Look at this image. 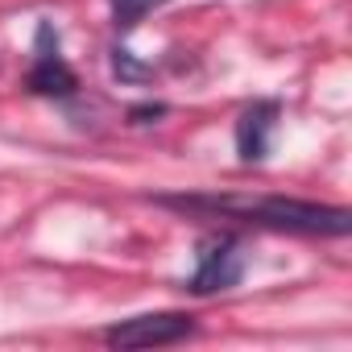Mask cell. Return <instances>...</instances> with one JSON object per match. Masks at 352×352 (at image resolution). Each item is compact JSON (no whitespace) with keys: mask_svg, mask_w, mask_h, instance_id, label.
<instances>
[{"mask_svg":"<svg viewBox=\"0 0 352 352\" xmlns=\"http://www.w3.org/2000/svg\"><path fill=\"white\" fill-rule=\"evenodd\" d=\"M157 204L183 208V212H212V216L278 228V232H307V236H348L352 228L348 208H327V204H307L286 195H166Z\"/></svg>","mask_w":352,"mask_h":352,"instance_id":"6da1fadb","label":"cell"},{"mask_svg":"<svg viewBox=\"0 0 352 352\" xmlns=\"http://www.w3.org/2000/svg\"><path fill=\"white\" fill-rule=\"evenodd\" d=\"M278 112L282 108L274 100H257V104H249L241 112V120H236V149H241L245 162H261L270 153V137L278 129Z\"/></svg>","mask_w":352,"mask_h":352,"instance_id":"5b68a950","label":"cell"},{"mask_svg":"<svg viewBox=\"0 0 352 352\" xmlns=\"http://www.w3.org/2000/svg\"><path fill=\"white\" fill-rule=\"evenodd\" d=\"M191 331H195L191 315H183V311H153V315H133V319L108 327L104 340L112 348H157V344L183 340Z\"/></svg>","mask_w":352,"mask_h":352,"instance_id":"3957f363","label":"cell"},{"mask_svg":"<svg viewBox=\"0 0 352 352\" xmlns=\"http://www.w3.org/2000/svg\"><path fill=\"white\" fill-rule=\"evenodd\" d=\"M245 274V253L232 236H208L195 253V274L187 282L191 294H216V290H232Z\"/></svg>","mask_w":352,"mask_h":352,"instance_id":"7a4b0ae2","label":"cell"},{"mask_svg":"<svg viewBox=\"0 0 352 352\" xmlns=\"http://www.w3.org/2000/svg\"><path fill=\"white\" fill-rule=\"evenodd\" d=\"M30 87L38 96H71L75 91V71L63 63L58 38H54L50 25L38 30V58H34V71H30Z\"/></svg>","mask_w":352,"mask_h":352,"instance_id":"277c9868","label":"cell"},{"mask_svg":"<svg viewBox=\"0 0 352 352\" xmlns=\"http://www.w3.org/2000/svg\"><path fill=\"white\" fill-rule=\"evenodd\" d=\"M157 5H162V0H112V21H116V30H133Z\"/></svg>","mask_w":352,"mask_h":352,"instance_id":"8992f818","label":"cell"}]
</instances>
